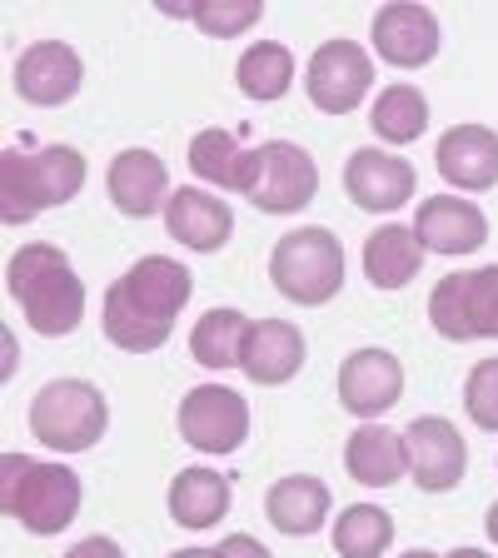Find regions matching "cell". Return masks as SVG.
<instances>
[{
    "mask_svg": "<svg viewBox=\"0 0 498 558\" xmlns=\"http://www.w3.org/2000/svg\"><path fill=\"white\" fill-rule=\"evenodd\" d=\"M195 279L180 259L145 255L125 269L105 294V339L125 354H150L174 335V319L190 304Z\"/></svg>",
    "mask_w": 498,
    "mask_h": 558,
    "instance_id": "cell-1",
    "label": "cell"
},
{
    "mask_svg": "<svg viewBox=\"0 0 498 558\" xmlns=\"http://www.w3.org/2000/svg\"><path fill=\"white\" fill-rule=\"evenodd\" d=\"M5 290L21 304L25 325L46 339L75 335L85 319V284L60 244H21L5 265Z\"/></svg>",
    "mask_w": 498,
    "mask_h": 558,
    "instance_id": "cell-2",
    "label": "cell"
},
{
    "mask_svg": "<svg viewBox=\"0 0 498 558\" xmlns=\"http://www.w3.org/2000/svg\"><path fill=\"white\" fill-rule=\"evenodd\" d=\"M85 185V155L75 145H40V150L0 155V220L25 225L56 205H70Z\"/></svg>",
    "mask_w": 498,
    "mask_h": 558,
    "instance_id": "cell-3",
    "label": "cell"
},
{
    "mask_svg": "<svg viewBox=\"0 0 498 558\" xmlns=\"http://www.w3.org/2000/svg\"><path fill=\"white\" fill-rule=\"evenodd\" d=\"M0 509L21 523L25 534L50 538L81 513V474L50 459L5 453L0 459Z\"/></svg>",
    "mask_w": 498,
    "mask_h": 558,
    "instance_id": "cell-4",
    "label": "cell"
},
{
    "mask_svg": "<svg viewBox=\"0 0 498 558\" xmlns=\"http://www.w3.org/2000/svg\"><path fill=\"white\" fill-rule=\"evenodd\" d=\"M269 279L290 304H329L344 290V244L325 225L290 230L269 255Z\"/></svg>",
    "mask_w": 498,
    "mask_h": 558,
    "instance_id": "cell-5",
    "label": "cell"
},
{
    "mask_svg": "<svg viewBox=\"0 0 498 558\" xmlns=\"http://www.w3.org/2000/svg\"><path fill=\"white\" fill-rule=\"evenodd\" d=\"M31 434L35 444H46L56 453H85L100 444L110 409L105 395L90 379H50L40 395L31 399Z\"/></svg>",
    "mask_w": 498,
    "mask_h": 558,
    "instance_id": "cell-6",
    "label": "cell"
},
{
    "mask_svg": "<svg viewBox=\"0 0 498 558\" xmlns=\"http://www.w3.org/2000/svg\"><path fill=\"white\" fill-rule=\"evenodd\" d=\"M429 325L449 344L498 339V265L444 275L429 290Z\"/></svg>",
    "mask_w": 498,
    "mask_h": 558,
    "instance_id": "cell-7",
    "label": "cell"
},
{
    "mask_svg": "<svg viewBox=\"0 0 498 558\" xmlns=\"http://www.w3.org/2000/svg\"><path fill=\"white\" fill-rule=\"evenodd\" d=\"M319 190V170H314L309 150L294 145V140H269L255 150V165H250V205L265 209V215H294L304 209Z\"/></svg>",
    "mask_w": 498,
    "mask_h": 558,
    "instance_id": "cell-8",
    "label": "cell"
},
{
    "mask_svg": "<svg viewBox=\"0 0 498 558\" xmlns=\"http://www.w3.org/2000/svg\"><path fill=\"white\" fill-rule=\"evenodd\" d=\"M185 444L205 453H234L250 439V404L244 395H234L230 384H195L185 399H180V414H174Z\"/></svg>",
    "mask_w": 498,
    "mask_h": 558,
    "instance_id": "cell-9",
    "label": "cell"
},
{
    "mask_svg": "<svg viewBox=\"0 0 498 558\" xmlns=\"http://www.w3.org/2000/svg\"><path fill=\"white\" fill-rule=\"evenodd\" d=\"M369 85H374V60L354 40H325L309 56V70H304V90H309L314 110H325V116L360 110Z\"/></svg>",
    "mask_w": 498,
    "mask_h": 558,
    "instance_id": "cell-10",
    "label": "cell"
},
{
    "mask_svg": "<svg viewBox=\"0 0 498 558\" xmlns=\"http://www.w3.org/2000/svg\"><path fill=\"white\" fill-rule=\"evenodd\" d=\"M409 449V474L424 494H449L453 484H464L469 474V444L459 434V424L444 414H418L404 429Z\"/></svg>",
    "mask_w": 498,
    "mask_h": 558,
    "instance_id": "cell-11",
    "label": "cell"
},
{
    "mask_svg": "<svg viewBox=\"0 0 498 558\" xmlns=\"http://www.w3.org/2000/svg\"><path fill=\"white\" fill-rule=\"evenodd\" d=\"M404 395V364L389 354V349H354L344 364H339V404L354 418L374 424L379 414L399 404Z\"/></svg>",
    "mask_w": 498,
    "mask_h": 558,
    "instance_id": "cell-12",
    "label": "cell"
},
{
    "mask_svg": "<svg viewBox=\"0 0 498 558\" xmlns=\"http://www.w3.org/2000/svg\"><path fill=\"white\" fill-rule=\"evenodd\" d=\"M344 190H349V199L360 209H369V215H394V209H404L409 199H414L418 174H414V165L399 160V155L379 150V145H364V150H354L344 165Z\"/></svg>",
    "mask_w": 498,
    "mask_h": 558,
    "instance_id": "cell-13",
    "label": "cell"
},
{
    "mask_svg": "<svg viewBox=\"0 0 498 558\" xmlns=\"http://www.w3.org/2000/svg\"><path fill=\"white\" fill-rule=\"evenodd\" d=\"M369 40L389 65L399 70H418L439 56V15L429 5L399 0V5H379L369 21Z\"/></svg>",
    "mask_w": 498,
    "mask_h": 558,
    "instance_id": "cell-14",
    "label": "cell"
},
{
    "mask_svg": "<svg viewBox=\"0 0 498 558\" xmlns=\"http://www.w3.org/2000/svg\"><path fill=\"white\" fill-rule=\"evenodd\" d=\"M81 81H85V65L65 40H35L15 60V95L31 105H46V110L75 100Z\"/></svg>",
    "mask_w": 498,
    "mask_h": 558,
    "instance_id": "cell-15",
    "label": "cell"
},
{
    "mask_svg": "<svg viewBox=\"0 0 498 558\" xmlns=\"http://www.w3.org/2000/svg\"><path fill=\"white\" fill-rule=\"evenodd\" d=\"M414 234L434 255H474L488 244V215L464 195H429L414 209Z\"/></svg>",
    "mask_w": 498,
    "mask_h": 558,
    "instance_id": "cell-16",
    "label": "cell"
},
{
    "mask_svg": "<svg viewBox=\"0 0 498 558\" xmlns=\"http://www.w3.org/2000/svg\"><path fill=\"white\" fill-rule=\"evenodd\" d=\"M105 190H110V205H116L120 215L145 220V215L170 205V165H165L155 150L130 145V150H120L116 160H110Z\"/></svg>",
    "mask_w": 498,
    "mask_h": 558,
    "instance_id": "cell-17",
    "label": "cell"
},
{
    "mask_svg": "<svg viewBox=\"0 0 498 558\" xmlns=\"http://www.w3.org/2000/svg\"><path fill=\"white\" fill-rule=\"evenodd\" d=\"M434 165L453 190L478 195L498 185V135L488 125H453L434 145Z\"/></svg>",
    "mask_w": 498,
    "mask_h": 558,
    "instance_id": "cell-18",
    "label": "cell"
},
{
    "mask_svg": "<svg viewBox=\"0 0 498 558\" xmlns=\"http://www.w3.org/2000/svg\"><path fill=\"white\" fill-rule=\"evenodd\" d=\"M240 369L255 384L275 389V384H290L304 369V335L290 319H255L250 335H244V354Z\"/></svg>",
    "mask_w": 498,
    "mask_h": 558,
    "instance_id": "cell-19",
    "label": "cell"
},
{
    "mask_svg": "<svg viewBox=\"0 0 498 558\" xmlns=\"http://www.w3.org/2000/svg\"><path fill=\"white\" fill-rule=\"evenodd\" d=\"M165 230H170V240L190 244L195 255H215L220 244H230L234 215L220 195L185 185V190H174L170 205H165Z\"/></svg>",
    "mask_w": 498,
    "mask_h": 558,
    "instance_id": "cell-20",
    "label": "cell"
},
{
    "mask_svg": "<svg viewBox=\"0 0 498 558\" xmlns=\"http://www.w3.org/2000/svg\"><path fill=\"white\" fill-rule=\"evenodd\" d=\"M329 509H335L329 484H325V478H314V474H284L265 494L269 523H275L279 534H290V538L319 534V529H325V519H329Z\"/></svg>",
    "mask_w": 498,
    "mask_h": 558,
    "instance_id": "cell-21",
    "label": "cell"
},
{
    "mask_svg": "<svg viewBox=\"0 0 498 558\" xmlns=\"http://www.w3.org/2000/svg\"><path fill=\"white\" fill-rule=\"evenodd\" d=\"M344 469L354 484L364 488H389L409 474V449L404 434L384 429V424H360L344 444Z\"/></svg>",
    "mask_w": 498,
    "mask_h": 558,
    "instance_id": "cell-22",
    "label": "cell"
},
{
    "mask_svg": "<svg viewBox=\"0 0 498 558\" xmlns=\"http://www.w3.org/2000/svg\"><path fill=\"white\" fill-rule=\"evenodd\" d=\"M424 244H418L414 225H379V230L364 240V275H369V284H379V290H404V284H414V275L424 269Z\"/></svg>",
    "mask_w": 498,
    "mask_h": 558,
    "instance_id": "cell-23",
    "label": "cell"
},
{
    "mask_svg": "<svg viewBox=\"0 0 498 558\" xmlns=\"http://www.w3.org/2000/svg\"><path fill=\"white\" fill-rule=\"evenodd\" d=\"M230 478L215 474V469H185V474H174L170 484V519L180 523V529H215V523H224V513H230Z\"/></svg>",
    "mask_w": 498,
    "mask_h": 558,
    "instance_id": "cell-24",
    "label": "cell"
},
{
    "mask_svg": "<svg viewBox=\"0 0 498 558\" xmlns=\"http://www.w3.org/2000/svg\"><path fill=\"white\" fill-rule=\"evenodd\" d=\"M250 165H255V150H244L230 130H199L190 140V170L205 180V185L220 190H250Z\"/></svg>",
    "mask_w": 498,
    "mask_h": 558,
    "instance_id": "cell-25",
    "label": "cell"
},
{
    "mask_svg": "<svg viewBox=\"0 0 498 558\" xmlns=\"http://www.w3.org/2000/svg\"><path fill=\"white\" fill-rule=\"evenodd\" d=\"M255 319H244L240 310H205L199 325L190 329V354L195 364L205 369H240V354H244V335H250Z\"/></svg>",
    "mask_w": 498,
    "mask_h": 558,
    "instance_id": "cell-26",
    "label": "cell"
},
{
    "mask_svg": "<svg viewBox=\"0 0 498 558\" xmlns=\"http://www.w3.org/2000/svg\"><path fill=\"white\" fill-rule=\"evenodd\" d=\"M429 125V100L418 85H384V95L369 110V130L384 145H414Z\"/></svg>",
    "mask_w": 498,
    "mask_h": 558,
    "instance_id": "cell-27",
    "label": "cell"
},
{
    "mask_svg": "<svg viewBox=\"0 0 498 558\" xmlns=\"http://www.w3.org/2000/svg\"><path fill=\"white\" fill-rule=\"evenodd\" d=\"M394 544V519L379 504H349L335 523V554L339 558H384Z\"/></svg>",
    "mask_w": 498,
    "mask_h": 558,
    "instance_id": "cell-28",
    "label": "cell"
},
{
    "mask_svg": "<svg viewBox=\"0 0 498 558\" xmlns=\"http://www.w3.org/2000/svg\"><path fill=\"white\" fill-rule=\"evenodd\" d=\"M234 81L250 100H279V95L294 85V56L290 46H279V40H259L240 56L234 65Z\"/></svg>",
    "mask_w": 498,
    "mask_h": 558,
    "instance_id": "cell-29",
    "label": "cell"
},
{
    "mask_svg": "<svg viewBox=\"0 0 498 558\" xmlns=\"http://www.w3.org/2000/svg\"><path fill=\"white\" fill-rule=\"evenodd\" d=\"M259 15H265L259 0H199V5H190V21H195L205 35H215V40L255 31Z\"/></svg>",
    "mask_w": 498,
    "mask_h": 558,
    "instance_id": "cell-30",
    "label": "cell"
},
{
    "mask_svg": "<svg viewBox=\"0 0 498 558\" xmlns=\"http://www.w3.org/2000/svg\"><path fill=\"white\" fill-rule=\"evenodd\" d=\"M464 404H469V418H474L478 429L498 434V360H484L469 369Z\"/></svg>",
    "mask_w": 498,
    "mask_h": 558,
    "instance_id": "cell-31",
    "label": "cell"
},
{
    "mask_svg": "<svg viewBox=\"0 0 498 558\" xmlns=\"http://www.w3.org/2000/svg\"><path fill=\"white\" fill-rule=\"evenodd\" d=\"M209 554H215V558H269V548L259 544L255 534H230L224 544L209 548Z\"/></svg>",
    "mask_w": 498,
    "mask_h": 558,
    "instance_id": "cell-32",
    "label": "cell"
},
{
    "mask_svg": "<svg viewBox=\"0 0 498 558\" xmlns=\"http://www.w3.org/2000/svg\"><path fill=\"white\" fill-rule=\"evenodd\" d=\"M65 558H125V548H120L116 538H105V534H90V538H81V544L70 548Z\"/></svg>",
    "mask_w": 498,
    "mask_h": 558,
    "instance_id": "cell-33",
    "label": "cell"
},
{
    "mask_svg": "<svg viewBox=\"0 0 498 558\" xmlns=\"http://www.w3.org/2000/svg\"><path fill=\"white\" fill-rule=\"evenodd\" d=\"M484 529H488V538L498 544V499H494V509H488V519H484Z\"/></svg>",
    "mask_w": 498,
    "mask_h": 558,
    "instance_id": "cell-34",
    "label": "cell"
},
{
    "mask_svg": "<svg viewBox=\"0 0 498 558\" xmlns=\"http://www.w3.org/2000/svg\"><path fill=\"white\" fill-rule=\"evenodd\" d=\"M444 558H494V554H484V548H453V554H444Z\"/></svg>",
    "mask_w": 498,
    "mask_h": 558,
    "instance_id": "cell-35",
    "label": "cell"
},
{
    "mask_svg": "<svg viewBox=\"0 0 498 558\" xmlns=\"http://www.w3.org/2000/svg\"><path fill=\"white\" fill-rule=\"evenodd\" d=\"M170 558H215L209 548H180V554H170Z\"/></svg>",
    "mask_w": 498,
    "mask_h": 558,
    "instance_id": "cell-36",
    "label": "cell"
},
{
    "mask_svg": "<svg viewBox=\"0 0 498 558\" xmlns=\"http://www.w3.org/2000/svg\"><path fill=\"white\" fill-rule=\"evenodd\" d=\"M399 558H439V554H429V548H409V554H399Z\"/></svg>",
    "mask_w": 498,
    "mask_h": 558,
    "instance_id": "cell-37",
    "label": "cell"
}]
</instances>
